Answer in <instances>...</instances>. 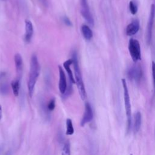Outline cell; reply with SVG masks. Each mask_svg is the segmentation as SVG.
<instances>
[{
	"label": "cell",
	"instance_id": "obj_1",
	"mask_svg": "<svg viewBox=\"0 0 155 155\" xmlns=\"http://www.w3.org/2000/svg\"><path fill=\"white\" fill-rule=\"evenodd\" d=\"M40 73V65L36 55L33 54L31 57L30 71L27 83L28 94L30 97L33 96L35 87Z\"/></svg>",
	"mask_w": 155,
	"mask_h": 155
},
{
	"label": "cell",
	"instance_id": "obj_2",
	"mask_svg": "<svg viewBox=\"0 0 155 155\" xmlns=\"http://www.w3.org/2000/svg\"><path fill=\"white\" fill-rule=\"evenodd\" d=\"M71 59H73V68H74V77L75 79V82L76 84V86L78 88V90L81 98L82 100H85L87 97V93H86L85 88L82 80L81 73L80 71L76 52L75 51L73 52Z\"/></svg>",
	"mask_w": 155,
	"mask_h": 155
},
{
	"label": "cell",
	"instance_id": "obj_3",
	"mask_svg": "<svg viewBox=\"0 0 155 155\" xmlns=\"http://www.w3.org/2000/svg\"><path fill=\"white\" fill-rule=\"evenodd\" d=\"M122 84L124 90V105L125 108V113L127 119V132H129L131 130V107L130 103V95L128 93V87L127 84L126 80L125 79H122Z\"/></svg>",
	"mask_w": 155,
	"mask_h": 155
},
{
	"label": "cell",
	"instance_id": "obj_4",
	"mask_svg": "<svg viewBox=\"0 0 155 155\" xmlns=\"http://www.w3.org/2000/svg\"><path fill=\"white\" fill-rule=\"evenodd\" d=\"M128 50L134 62L141 60L140 46L139 41L135 39H130L128 42Z\"/></svg>",
	"mask_w": 155,
	"mask_h": 155
},
{
	"label": "cell",
	"instance_id": "obj_5",
	"mask_svg": "<svg viewBox=\"0 0 155 155\" xmlns=\"http://www.w3.org/2000/svg\"><path fill=\"white\" fill-rule=\"evenodd\" d=\"M155 16V5L154 4H151L150 8V13L148 20L147 27V32H146V41L148 45H149L151 41L152 37V30L153 26L154 24V19Z\"/></svg>",
	"mask_w": 155,
	"mask_h": 155
},
{
	"label": "cell",
	"instance_id": "obj_6",
	"mask_svg": "<svg viewBox=\"0 0 155 155\" xmlns=\"http://www.w3.org/2000/svg\"><path fill=\"white\" fill-rule=\"evenodd\" d=\"M81 1V13L83 18L91 26L94 25V19L90 12L89 6L87 0H80Z\"/></svg>",
	"mask_w": 155,
	"mask_h": 155
},
{
	"label": "cell",
	"instance_id": "obj_7",
	"mask_svg": "<svg viewBox=\"0 0 155 155\" xmlns=\"http://www.w3.org/2000/svg\"><path fill=\"white\" fill-rule=\"evenodd\" d=\"M127 76L130 80L138 82L142 76V71L141 68L137 65H133L127 71Z\"/></svg>",
	"mask_w": 155,
	"mask_h": 155
},
{
	"label": "cell",
	"instance_id": "obj_8",
	"mask_svg": "<svg viewBox=\"0 0 155 155\" xmlns=\"http://www.w3.org/2000/svg\"><path fill=\"white\" fill-rule=\"evenodd\" d=\"M93 117V110L91 105L88 102H86L85 104V110L81 121V125L84 127L85 124L91 121Z\"/></svg>",
	"mask_w": 155,
	"mask_h": 155
},
{
	"label": "cell",
	"instance_id": "obj_9",
	"mask_svg": "<svg viewBox=\"0 0 155 155\" xmlns=\"http://www.w3.org/2000/svg\"><path fill=\"white\" fill-rule=\"evenodd\" d=\"M59 90L60 93L63 94L65 93L67 88V82L66 79L65 74L62 69V68L59 65Z\"/></svg>",
	"mask_w": 155,
	"mask_h": 155
},
{
	"label": "cell",
	"instance_id": "obj_10",
	"mask_svg": "<svg viewBox=\"0 0 155 155\" xmlns=\"http://www.w3.org/2000/svg\"><path fill=\"white\" fill-rule=\"evenodd\" d=\"M140 24L138 19H135L132 21L126 28V35L129 36L134 35L137 33L139 30Z\"/></svg>",
	"mask_w": 155,
	"mask_h": 155
},
{
	"label": "cell",
	"instance_id": "obj_11",
	"mask_svg": "<svg viewBox=\"0 0 155 155\" xmlns=\"http://www.w3.org/2000/svg\"><path fill=\"white\" fill-rule=\"evenodd\" d=\"M25 41L26 42H30L33 35V26L32 22L28 19L25 21Z\"/></svg>",
	"mask_w": 155,
	"mask_h": 155
},
{
	"label": "cell",
	"instance_id": "obj_12",
	"mask_svg": "<svg viewBox=\"0 0 155 155\" xmlns=\"http://www.w3.org/2000/svg\"><path fill=\"white\" fill-rule=\"evenodd\" d=\"M142 123V115L139 111H137L134 114V121H133V132L136 134L141 126Z\"/></svg>",
	"mask_w": 155,
	"mask_h": 155
},
{
	"label": "cell",
	"instance_id": "obj_13",
	"mask_svg": "<svg viewBox=\"0 0 155 155\" xmlns=\"http://www.w3.org/2000/svg\"><path fill=\"white\" fill-rule=\"evenodd\" d=\"M71 64H73V59H68L67 61H66L65 62H64L63 64V65L67 72L70 82H71L72 84H75L76 82H75L74 77V75L73 74V73L70 67V66Z\"/></svg>",
	"mask_w": 155,
	"mask_h": 155
},
{
	"label": "cell",
	"instance_id": "obj_14",
	"mask_svg": "<svg viewBox=\"0 0 155 155\" xmlns=\"http://www.w3.org/2000/svg\"><path fill=\"white\" fill-rule=\"evenodd\" d=\"M81 31L84 38L87 40L90 41L93 37V32L91 28L87 25L83 24L81 26Z\"/></svg>",
	"mask_w": 155,
	"mask_h": 155
},
{
	"label": "cell",
	"instance_id": "obj_15",
	"mask_svg": "<svg viewBox=\"0 0 155 155\" xmlns=\"http://www.w3.org/2000/svg\"><path fill=\"white\" fill-rule=\"evenodd\" d=\"M14 60H15V64L16 71L18 73H20L22 71V65H23L22 58L21 55L19 53L15 54L14 57Z\"/></svg>",
	"mask_w": 155,
	"mask_h": 155
},
{
	"label": "cell",
	"instance_id": "obj_16",
	"mask_svg": "<svg viewBox=\"0 0 155 155\" xmlns=\"http://www.w3.org/2000/svg\"><path fill=\"white\" fill-rule=\"evenodd\" d=\"M5 76V73L0 74V93L1 94H6L8 92V86L5 82H2V78Z\"/></svg>",
	"mask_w": 155,
	"mask_h": 155
},
{
	"label": "cell",
	"instance_id": "obj_17",
	"mask_svg": "<svg viewBox=\"0 0 155 155\" xmlns=\"http://www.w3.org/2000/svg\"><path fill=\"white\" fill-rule=\"evenodd\" d=\"M12 88L13 90V93L14 95L17 97L19 95V88H20V80L19 78L13 80L11 83Z\"/></svg>",
	"mask_w": 155,
	"mask_h": 155
},
{
	"label": "cell",
	"instance_id": "obj_18",
	"mask_svg": "<svg viewBox=\"0 0 155 155\" xmlns=\"http://www.w3.org/2000/svg\"><path fill=\"white\" fill-rule=\"evenodd\" d=\"M66 134L72 135L74 133V128L72 123V120L70 119H67L66 120Z\"/></svg>",
	"mask_w": 155,
	"mask_h": 155
},
{
	"label": "cell",
	"instance_id": "obj_19",
	"mask_svg": "<svg viewBox=\"0 0 155 155\" xmlns=\"http://www.w3.org/2000/svg\"><path fill=\"white\" fill-rule=\"evenodd\" d=\"M70 144L68 140H67L64 145L62 149V155H70Z\"/></svg>",
	"mask_w": 155,
	"mask_h": 155
},
{
	"label": "cell",
	"instance_id": "obj_20",
	"mask_svg": "<svg viewBox=\"0 0 155 155\" xmlns=\"http://www.w3.org/2000/svg\"><path fill=\"white\" fill-rule=\"evenodd\" d=\"M129 9L132 15H136L137 12V6L133 1H130L129 2Z\"/></svg>",
	"mask_w": 155,
	"mask_h": 155
},
{
	"label": "cell",
	"instance_id": "obj_21",
	"mask_svg": "<svg viewBox=\"0 0 155 155\" xmlns=\"http://www.w3.org/2000/svg\"><path fill=\"white\" fill-rule=\"evenodd\" d=\"M55 108V99L52 98L50 100V101L48 103L47 105V109L48 111H53Z\"/></svg>",
	"mask_w": 155,
	"mask_h": 155
},
{
	"label": "cell",
	"instance_id": "obj_22",
	"mask_svg": "<svg viewBox=\"0 0 155 155\" xmlns=\"http://www.w3.org/2000/svg\"><path fill=\"white\" fill-rule=\"evenodd\" d=\"M152 76H153L154 92L155 93V62L154 61L152 62Z\"/></svg>",
	"mask_w": 155,
	"mask_h": 155
},
{
	"label": "cell",
	"instance_id": "obj_23",
	"mask_svg": "<svg viewBox=\"0 0 155 155\" xmlns=\"http://www.w3.org/2000/svg\"><path fill=\"white\" fill-rule=\"evenodd\" d=\"M62 21L64 22V23L67 25V26H72V23L71 22V21L70 20V19L67 17V16H64L62 18Z\"/></svg>",
	"mask_w": 155,
	"mask_h": 155
},
{
	"label": "cell",
	"instance_id": "obj_24",
	"mask_svg": "<svg viewBox=\"0 0 155 155\" xmlns=\"http://www.w3.org/2000/svg\"><path fill=\"white\" fill-rule=\"evenodd\" d=\"M44 7L48 6V1L47 0H38Z\"/></svg>",
	"mask_w": 155,
	"mask_h": 155
},
{
	"label": "cell",
	"instance_id": "obj_25",
	"mask_svg": "<svg viewBox=\"0 0 155 155\" xmlns=\"http://www.w3.org/2000/svg\"><path fill=\"white\" fill-rule=\"evenodd\" d=\"M2 117V107H1V105H0V120Z\"/></svg>",
	"mask_w": 155,
	"mask_h": 155
},
{
	"label": "cell",
	"instance_id": "obj_26",
	"mask_svg": "<svg viewBox=\"0 0 155 155\" xmlns=\"http://www.w3.org/2000/svg\"><path fill=\"white\" fill-rule=\"evenodd\" d=\"M4 155H12V152H11V151H10V150L8 151Z\"/></svg>",
	"mask_w": 155,
	"mask_h": 155
},
{
	"label": "cell",
	"instance_id": "obj_27",
	"mask_svg": "<svg viewBox=\"0 0 155 155\" xmlns=\"http://www.w3.org/2000/svg\"><path fill=\"white\" fill-rule=\"evenodd\" d=\"M130 155H133V154H130Z\"/></svg>",
	"mask_w": 155,
	"mask_h": 155
},
{
	"label": "cell",
	"instance_id": "obj_28",
	"mask_svg": "<svg viewBox=\"0 0 155 155\" xmlns=\"http://www.w3.org/2000/svg\"><path fill=\"white\" fill-rule=\"evenodd\" d=\"M0 151H1V148H0Z\"/></svg>",
	"mask_w": 155,
	"mask_h": 155
},
{
	"label": "cell",
	"instance_id": "obj_29",
	"mask_svg": "<svg viewBox=\"0 0 155 155\" xmlns=\"http://www.w3.org/2000/svg\"><path fill=\"white\" fill-rule=\"evenodd\" d=\"M3 1H5V0H3Z\"/></svg>",
	"mask_w": 155,
	"mask_h": 155
}]
</instances>
